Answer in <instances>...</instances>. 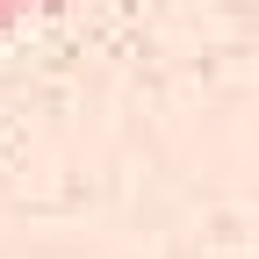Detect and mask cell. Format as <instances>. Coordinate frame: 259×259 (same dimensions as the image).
<instances>
[{"instance_id":"cell-1","label":"cell","mask_w":259,"mask_h":259,"mask_svg":"<svg viewBox=\"0 0 259 259\" xmlns=\"http://www.w3.org/2000/svg\"><path fill=\"white\" fill-rule=\"evenodd\" d=\"M15 8H22V0H0V29H8V22H15Z\"/></svg>"},{"instance_id":"cell-2","label":"cell","mask_w":259,"mask_h":259,"mask_svg":"<svg viewBox=\"0 0 259 259\" xmlns=\"http://www.w3.org/2000/svg\"><path fill=\"white\" fill-rule=\"evenodd\" d=\"M22 8H72V0H22Z\"/></svg>"}]
</instances>
